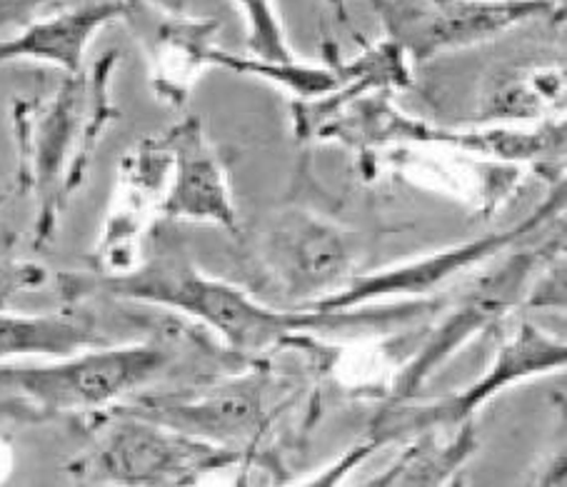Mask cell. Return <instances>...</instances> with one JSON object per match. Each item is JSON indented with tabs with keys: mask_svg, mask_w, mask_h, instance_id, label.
I'll return each mask as SVG.
<instances>
[{
	"mask_svg": "<svg viewBox=\"0 0 567 487\" xmlns=\"http://www.w3.org/2000/svg\"><path fill=\"white\" fill-rule=\"evenodd\" d=\"M95 292L135 300V303L171 308L190 320L208 325L225 345L236 353L252 355L280 345L306 330H330L358 325L360 320H400L413 318L425 305L405 303L383 310H272L252 300L248 292L228 280L203 272L185 256L178 242L155 238L145 260L123 272H105L91 280Z\"/></svg>",
	"mask_w": 567,
	"mask_h": 487,
	"instance_id": "1",
	"label": "cell"
},
{
	"mask_svg": "<svg viewBox=\"0 0 567 487\" xmlns=\"http://www.w3.org/2000/svg\"><path fill=\"white\" fill-rule=\"evenodd\" d=\"M115 53L97 61L91 77H68L61 91L45 103L13 105V131L25 180L38 195L35 242H51L61 210L81 188L97 138L111 123V73Z\"/></svg>",
	"mask_w": 567,
	"mask_h": 487,
	"instance_id": "2",
	"label": "cell"
},
{
	"mask_svg": "<svg viewBox=\"0 0 567 487\" xmlns=\"http://www.w3.org/2000/svg\"><path fill=\"white\" fill-rule=\"evenodd\" d=\"M171 365L173 353L158 343L87 348L53 363L0 365V387L43 417L105 411L155 383Z\"/></svg>",
	"mask_w": 567,
	"mask_h": 487,
	"instance_id": "3",
	"label": "cell"
},
{
	"mask_svg": "<svg viewBox=\"0 0 567 487\" xmlns=\"http://www.w3.org/2000/svg\"><path fill=\"white\" fill-rule=\"evenodd\" d=\"M240 450L185 435L141 415L115 411V423L81 465L83 480L115 485H193L236 465Z\"/></svg>",
	"mask_w": 567,
	"mask_h": 487,
	"instance_id": "4",
	"label": "cell"
},
{
	"mask_svg": "<svg viewBox=\"0 0 567 487\" xmlns=\"http://www.w3.org/2000/svg\"><path fill=\"white\" fill-rule=\"evenodd\" d=\"M560 11L550 0H427L420 8L385 3L380 15L400 51L427 61L453 48L493 41L511 28Z\"/></svg>",
	"mask_w": 567,
	"mask_h": 487,
	"instance_id": "5",
	"label": "cell"
},
{
	"mask_svg": "<svg viewBox=\"0 0 567 487\" xmlns=\"http://www.w3.org/2000/svg\"><path fill=\"white\" fill-rule=\"evenodd\" d=\"M266 373L233 377L200 393L145 395L118 411L223 447L252 443L266 425Z\"/></svg>",
	"mask_w": 567,
	"mask_h": 487,
	"instance_id": "6",
	"label": "cell"
},
{
	"mask_svg": "<svg viewBox=\"0 0 567 487\" xmlns=\"http://www.w3.org/2000/svg\"><path fill=\"white\" fill-rule=\"evenodd\" d=\"M563 206H565V188L557 190L543 208H537L530 218L523 220V226L505 232H495V236H487V238H477L473 242H465V246L447 248L443 252H435V256L410 260L405 266L375 272V276L358 278L350 282L348 288L320 298L318 303H312L310 308L330 313V310H353L358 305L370 303V300L375 298L420 296V292L433 290L435 286H440V282L457 276L461 270L475 266V262L493 258L501 250L515 246L517 240H523L525 236H530L535 228H540L545 220L557 216V213L563 210Z\"/></svg>",
	"mask_w": 567,
	"mask_h": 487,
	"instance_id": "7",
	"label": "cell"
},
{
	"mask_svg": "<svg viewBox=\"0 0 567 487\" xmlns=\"http://www.w3.org/2000/svg\"><path fill=\"white\" fill-rule=\"evenodd\" d=\"M158 143L171 158V180L161 203V218L210 222L238 236V210L228 175L205 138L200 118L188 115L161 133Z\"/></svg>",
	"mask_w": 567,
	"mask_h": 487,
	"instance_id": "8",
	"label": "cell"
},
{
	"mask_svg": "<svg viewBox=\"0 0 567 487\" xmlns=\"http://www.w3.org/2000/svg\"><path fill=\"white\" fill-rule=\"evenodd\" d=\"M125 21L135 28V35L148 53L155 95L161 103L183 108L198 75L213 68V53L220 48V23L213 18L165 11L151 0H133Z\"/></svg>",
	"mask_w": 567,
	"mask_h": 487,
	"instance_id": "9",
	"label": "cell"
},
{
	"mask_svg": "<svg viewBox=\"0 0 567 487\" xmlns=\"http://www.w3.org/2000/svg\"><path fill=\"white\" fill-rule=\"evenodd\" d=\"M131 8L133 0H91L51 18H35L16 35L0 41V65L25 61L53 65L68 77L83 75L93 35L105 25L125 21Z\"/></svg>",
	"mask_w": 567,
	"mask_h": 487,
	"instance_id": "10",
	"label": "cell"
},
{
	"mask_svg": "<svg viewBox=\"0 0 567 487\" xmlns=\"http://www.w3.org/2000/svg\"><path fill=\"white\" fill-rule=\"evenodd\" d=\"M567 350L565 343L550 338L535 325H523L511 343H507L501 355H497L491 373L481 377V383L467 387L457 397H450L447 403L435 405L417 417L415 425H435V423H455L467 421L481 407L487 397L495 395L501 387L517 383V380L550 373V370L565 367Z\"/></svg>",
	"mask_w": 567,
	"mask_h": 487,
	"instance_id": "11",
	"label": "cell"
},
{
	"mask_svg": "<svg viewBox=\"0 0 567 487\" xmlns=\"http://www.w3.org/2000/svg\"><path fill=\"white\" fill-rule=\"evenodd\" d=\"M101 343H105L101 330L87 318L71 313L25 315L0 305V365L65 358Z\"/></svg>",
	"mask_w": 567,
	"mask_h": 487,
	"instance_id": "12",
	"label": "cell"
},
{
	"mask_svg": "<svg viewBox=\"0 0 567 487\" xmlns=\"http://www.w3.org/2000/svg\"><path fill=\"white\" fill-rule=\"evenodd\" d=\"M213 65H223L233 73L240 75H256L262 81L276 83L280 87H288L300 97H316L322 93H330L332 87L340 85V75L328 71V68L310 65V63H298V58L286 63H270L260 61V58H240L236 53H228L218 48L213 53Z\"/></svg>",
	"mask_w": 567,
	"mask_h": 487,
	"instance_id": "13",
	"label": "cell"
},
{
	"mask_svg": "<svg viewBox=\"0 0 567 487\" xmlns=\"http://www.w3.org/2000/svg\"><path fill=\"white\" fill-rule=\"evenodd\" d=\"M236 6L240 18L246 21L248 51L252 58L270 63H286L296 58L272 0H236Z\"/></svg>",
	"mask_w": 567,
	"mask_h": 487,
	"instance_id": "14",
	"label": "cell"
},
{
	"mask_svg": "<svg viewBox=\"0 0 567 487\" xmlns=\"http://www.w3.org/2000/svg\"><path fill=\"white\" fill-rule=\"evenodd\" d=\"M45 270L33 262L16 260L11 252V242H0V305L6 298L21 290H35L45 286Z\"/></svg>",
	"mask_w": 567,
	"mask_h": 487,
	"instance_id": "15",
	"label": "cell"
},
{
	"mask_svg": "<svg viewBox=\"0 0 567 487\" xmlns=\"http://www.w3.org/2000/svg\"><path fill=\"white\" fill-rule=\"evenodd\" d=\"M53 0H0V33L11 31V28H25L33 23L38 13L45 6H51Z\"/></svg>",
	"mask_w": 567,
	"mask_h": 487,
	"instance_id": "16",
	"label": "cell"
},
{
	"mask_svg": "<svg viewBox=\"0 0 567 487\" xmlns=\"http://www.w3.org/2000/svg\"><path fill=\"white\" fill-rule=\"evenodd\" d=\"M326 3L330 6V11H332V13H336V18H338V21H340V23H346V25L350 28V21H348V8H346V0H326ZM385 3H388V0H373V6L378 8V13H380V11H383V8H385Z\"/></svg>",
	"mask_w": 567,
	"mask_h": 487,
	"instance_id": "17",
	"label": "cell"
},
{
	"mask_svg": "<svg viewBox=\"0 0 567 487\" xmlns=\"http://www.w3.org/2000/svg\"><path fill=\"white\" fill-rule=\"evenodd\" d=\"M550 3H555V6H560V8L565 6V3H563V0H550Z\"/></svg>",
	"mask_w": 567,
	"mask_h": 487,
	"instance_id": "18",
	"label": "cell"
},
{
	"mask_svg": "<svg viewBox=\"0 0 567 487\" xmlns=\"http://www.w3.org/2000/svg\"><path fill=\"white\" fill-rule=\"evenodd\" d=\"M3 200H6V193H0V206H3Z\"/></svg>",
	"mask_w": 567,
	"mask_h": 487,
	"instance_id": "19",
	"label": "cell"
}]
</instances>
